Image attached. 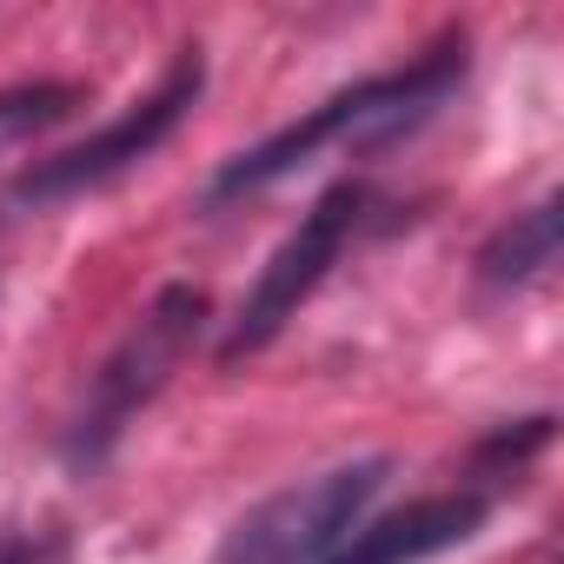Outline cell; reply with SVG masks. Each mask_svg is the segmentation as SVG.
<instances>
[{
  "mask_svg": "<svg viewBox=\"0 0 564 564\" xmlns=\"http://www.w3.org/2000/svg\"><path fill=\"white\" fill-rule=\"evenodd\" d=\"M458 80H465V34L438 41L425 61H412V67H399V74H379V80H359V87L333 94L326 107H313V113L293 120L286 133H272V140H259L252 153L226 160L206 199L219 206V199L259 193V186H272V180H286L293 166L319 160L326 147H379V140H399L405 127L432 120V113L458 94Z\"/></svg>",
  "mask_w": 564,
  "mask_h": 564,
  "instance_id": "obj_1",
  "label": "cell"
},
{
  "mask_svg": "<svg viewBox=\"0 0 564 564\" xmlns=\"http://www.w3.org/2000/svg\"><path fill=\"white\" fill-rule=\"evenodd\" d=\"M206 326V293L199 286H160L153 306L127 326V339L100 359L94 386H87V405L67 432V465L74 471H100L107 452L120 445V432L133 425V412L147 399H160V386L180 372V359L193 352Z\"/></svg>",
  "mask_w": 564,
  "mask_h": 564,
  "instance_id": "obj_2",
  "label": "cell"
},
{
  "mask_svg": "<svg viewBox=\"0 0 564 564\" xmlns=\"http://www.w3.org/2000/svg\"><path fill=\"white\" fill-rule=\"evenodd\" d=\"M366 206H372L366 180H339V186H326V193L313 199V213H306L286 239H279V252L259 265L252 293H246V306H239V319H232V333L219 339V359H226V366L246 359V352H259V346H272L279 333H286V319H300V306L326 286V272L339 265V252H346L352 232L366 226Z\"/></svg>",
  "mask_w": 564,
  "mask_h": 564,
  "instance_id": "obj_3",
  "label": "cell"
},
{
  "mask_svg": "<svg viewBox=\"0 0 564 564\" xmlns=\"http://www.w3.org/2000/svg\"><path fill=\"white\" fill-rule=\"evenodd\" d=\"M199 87H206V61H199V47H186V54L166 67V80H160L133 113H120L113 127H100L94 140H80V147H67V153H54V160H34V166L8 186V206H61V199H80V193H94V186L133 173L140 160H153V153L180 133V120L199 107Z\"/></svg>",
  "mask_w": 564,
  "mask_h": 564,
  "instance_id": "obj_4",
  "label": "cell"
},
{
  "mask_svg": "<svg viewBox=\"0 0 564 564\" xmlns=\"http://www.w3.org/2000/svg\"><path fill=\"white\" fill-rule=\"evenodd\" d=\"M386 471H392V458H359V465L319 471L293 491H272L226 531L213 564H326L352 538V524L372 505V491L386 485Z\"/></svg>",
  "mask_w": 564,
  "mask_h": 564,
  "instance_id": "obj_5",
  "label": "cell"
},
{
  "mask_svg": "<svg viewBox=\"0 0 564 564\" xmlns=\"http://www.w3.org/2000/svg\"><path fill=\"white\" fill-rule=\"evenodd\" d=\"M478 524H485V491H432L372 524H352V538L326 564H425L478 538Z\"/></svg>",
  "mask_w": 564,
  "mask_h": 564,
  "instance_id": "obj_6",
  "label": "cell"
},
{
  "mask_svg": "<svg viewBox=\"0 0 564 564\" xmlns=\"http://www.w3.org/2000/svg\"><path fill=\"white\" fill-rule=\"evenodd\" d=\"M551 265H557V193H544L538 206L511 213L485 239V252H478V286L518 293V286H531V279H544Z\"/></svg>",
  "mask_w": 564,
  "mask_h": 564,
  "instance_id": "obj_7",
  "label": "cell"
},
{
  "mask_svg": "<svg viewBox=\"0 0 564 564\" xmlns=\"http://www.w3.org/2000/svg\"><path fill=\"white\" fill-rule=\"evenodd\" d=\"M80 107L74 80H34V87H8L0 94V147H21L34 133H47L54 120H67Z\"/></svg>",
  "mask_w": 564,
  "mask_h": 564,
  "instance_id": "obj_8",
  "label": "cell"
},
{
  "mask_svg": "<svg viewBox=\"0 0 564 564\" xmlns=\"http://www.w3.org/2000/svg\"><path fill=\"white\" fill-rule=\"evenodd\" d=\"M0 564H34V551L21 538H0Z\"/></svg>",
  "mask_w": 564,
  "mask_h": 564,
  "instance_id": "obj_9",
  "label": "cell"
}]
</instances>
